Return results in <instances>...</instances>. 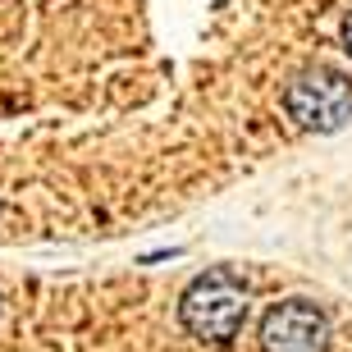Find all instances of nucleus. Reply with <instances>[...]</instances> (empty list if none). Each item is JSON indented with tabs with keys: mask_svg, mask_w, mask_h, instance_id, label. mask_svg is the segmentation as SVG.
Listing matches in <instances>:
<instances>
[{
	"mask_svg": "<svg viewBox=\"0 0 352 352\" xmlns=\"http://www.w3.org/2000/svg\"><path fill=\"white\" fill-rule=\"evenodd\" d=\"M329 316L307 298H288L270 307L261 320V352H325Z\"/></svg>",
	"mask_w": 352,
	"mask_h": 352,
	"instance_id": "7ed1b4c3",
	"label": "nucleus"
},
{
	"mask_svg": "<svg viewBox=\"0 0 352 352\" xmlns=\"http://www.w3.org/2000/svg\"><path fill=\"white\" fill-rule=\"evenodd\" d=\"M343 46H348V55H352V19L343 23Z\"/></svg>",
	"mask_w": 352,
	"mask_h": 352,
	"instance_id": "20e7f679",
	"label": "nucleus"
},
{
	"mask_svg": "<svg viewBox=\"0 0 352 352\" xmlns=\"http://www.w3.org/2000/svg\"><path fill=\"white\" fill-rule=\"evenodd\" d=\"M284 105L302 129L334 133V129H343V119H352V82L329 65L302 69L298 78L288 82Z\"/></svg>",
	"mask_w": 352,
	"mask_h": 352,
	"instance_id": "f03ea898",
	"label": "nucleus"
},
{
	"mask_svg": "<svg viewBox=\"0 0 352 352\" xmlns=\"http://www.w3.org/2000/svg\"><path fill=\"white\" fill-rule=\"evenodd\" d=\"M179 320L192 339L210 343V348L234 343L243 334V320H248V288H243V279L234 270L197 274L192 284L183 288Z\"/></svg>",
	"mask_w": 352,
	"mask_h": 352,
	"instance_id": "f257e3e1",
	"label": "nucleus"
}]
</instances>
